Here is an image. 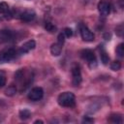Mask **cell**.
Listing matches in <instances>:
<instances>
[{
  "label": "cell",
  "instance_id": "obj_20",
  "mask_svg": "<svg viewBox=\"0 0 124 124\" xmlns=\"http://www.w3.org/2000/svg\"><path fill=\"white\" fill-rule=\"evenodd\" d=\"M110 69H111L112 71H118V70H120V69H121V63H120L119 61H117V60L111 62V64H110Z\"/></svg>",
  "mask_w": 124,
  "mask_h": 124
},
{
  "label": "cell",
  "instance_id": "obj_2",
  "mask_svg": "<svg viewBox=\"0 0 124 124\" xmlns=\"http://www.w3.org/2000/svg\"><path fill=\"white\" fill-rule=\"evenodd\" d=\"M57 103L59 106L64 108H73L76 105V97L72 92H63L57 98Z\"/></svg>",
  "mask_w": 124,
  "mask_h": 124
},
{
  "label": "cell",
  "instance_id": "obj_12",
  "mask_svg": "<svg viewBox=\"0 0 124 124\" xmlns=\"http://www.w3.org/2000/svg\"><path fill=\"white\" fill-rule=\"evenodd\" d=\"M0 15H3L6 18H10L13 16V14L9 10L8 4L5 3V2H1L0 3Z\"/></svg>",
  "mask_w": 124,
  "mask_h": 124
},
{
  "label": "cell",
  "instance_id": "obj_21",
  "mask_svg": "<svg viewBox=\"0 0 124 124\" xmlns=\"http://www.w3.org/2000/svg\"><path fill=\"white\" fill-rule=\"evenodd\" d=\"M6 84V75L4 72L0 71V88Z\"/></svg>",
  "mask_w": 124,
  "mask_h": 124
},
{
  "label": "cell",
  "instance_id": "obj_13",
  "mask_svg": "<svg viewBox=\"0 0 124 124\" xmlns=\"http://www.w3.org/2000/svg\"><path fill=\"white\" fill-rule=\"evenodd\" d=\"M62 47L63 46L60 45L59 43H54L50 46V53L53 55V56H58L61 54V51H62Z\"/></svg>",
  "mask_w": 124,
  "mask_h": 124
},
{
  "label": "cell",
  "instance_id": "obj_26",
  "mask_svg": "<svg viewBox=\"0 0 124 124\" xmlns=\"http://www.w3.org/2000/svg\"><path fill=\"white\" fill-rule=\"evenodd\" d=\"M118 4H119L120 8H123L124 7V0H118Z\"/></svg>",
  "mask_w": 124,
  "mask_h": 124
},
{
  "label": "cell",
  "instance_id": "obj_1",
  "mask_svg": "<svg viewBox=\"0 0 124 124\" xmlns=\"http://www.w3.org/2000/svg\"><path fill=\"white\" fill-rule=\"evenodd\" d=\"M33 78H34V76H33L32 72H26L24 69H20L15 74L16 80L21 86L20 90H25L29 86V84L32 83Z\"/></svg>",
  "mask_w": 124,
  "mask_h": 124
},
{
  "label": "cell",
  "instance_id": "obj_5",
  "mask_svg": "<svg viewBox=\"0 0 124 124\" xmlns=\"http://www.w3.org/2000/svg\"><path fill=\"white\" fill-rule=\"evenodd\" d=\"M71 72H72V77H73V79H72L73 85L74 86H78L81 83V80H82L79 65L77 64V63L73 64L72 69H71Z\"/></svg>",
  "mask_w": 124,
  "mask_h": 124
},
{
  "label": "cell",
  "instance_id": "obj_23",
  "mask_svg": "<svg viewBox=\"0 0 124 124\" xmlns=\"http://www.w3.org/2000/svg\"><path fill=\"white\" fill-rule=\"evenodd\" d=\"M63 34L65 35V37L70 38V37L73 36V30H72L71 28H69V27H66V28L64 29V31H63Z\"/></svg>",
  "mask_w": 124,
  "mask_h": 124
},
{
  "label": "cell",
  "instance_id": "obj_8",
  "mask_svg": "<svg viewBox=\"0 0 124 124\" xmlns=\"http://www.w3.org/2000/svg\"><path fill=\"white\" fill-rule=\"evenodd\" d=\"M110 9H111L110 3L108 0H101L98 3V11H99L100 15L103 16H108L110 13Z\"/></svg>",
  "mask_w": 124,
  "mask_h": 124
},
{
  "label": "cell",
  "instance_id": "obj_15",
  "mask_svg": "<svg viewBox=\"0 0 124 124\" xmlns=\"http://www.w3.org/2000/svg\"><path fill=\"white\" fill-rule=\"evenodd\" d=\"M108 121L111 122V123H116V124L123 122L122 116L119 113H112V114H110V116L108 117Z\"/></svg>",
  "mask_w": 124,
  "mask_h": 124
},
{
  "label": "cell",
  "instance_id": "obj_24",
  "mask_svg": "<svg viewBox=\"0 0 124 124\" xmlns=\"http://www.w3.org/2000/svg\"><path fill=\"white\" fill-rule=\"evenodd\" d=\"M64 42H65V35L63 33H60L57 37V43H59L60 45H64Z\"/></svg>",
  "mask_w": 124,
  "mask_h": 124
},
{
  "label": "cell",
  "instance_id": "obj_4",
  "mask_svg": "<svg viewBox=\"0 0 124 124\" xmlns=\"http://www.w3.org/2000/svg\"><path fill=\"white\" fill-rule=\"evenodd\" d=\"M80 56L82 59L87 61L88 66L90 68H95L97 66V59L95 56V53L91 49H83L80 51Z\"/></svg>",
  "mask_w": 124,
  "mask_h": 124
},
{
  "label": "cell",
  "instance_id": "obj_14",
  "mask_svg": "<svg viewBox=\"0 0 124 124\" xmlns=\"http://www.w3.org/2000/svg\"><path fill=\"white\" fill-rule=\"evenodd\" d=\"M100 58H101V61L104 65H107L108 64L109 62V56L108 54V52L106 51V49L103 47V46H100Z\"/></svg>",
  "mask_w": 124,
  "mask_h": 124
},
{
  "label": "cell",
  "instance_id": "obj_25",
  "mask_svg": "<svg viewBox=\"0 0 124 124\" xmlns=\"http://www.w3.org/2000/svg\"><path fill=\"white\" fill-rule=\"evenodd\" d=\"M83 122H87V123H92V122H94V119H92V118H89V117L85 116V117L83 118Z\"/></svg>",
  "mask_w": 124,
  "mask_h": 124
},
{
  "label": "cell",
  "instance_id": "obj_27",
  "mask_svg": "<svg viewBox=\"0 0 124 124\" xmlns=\"http://www.w3.org/2000/svg\"><path fill=\"white\" fill-rule=\"evenodd\" d=\"M34 123H35V124H37V123H41V124H43L44 122H43L42 120H36V121H34Z\"/></svg>",
  "mask_w": 124,
  "mask_h": 124
},
{
  "label": "cell",
  "instance_id": "obj_7",
  "mask_svg": "<svg viewBox=\"0 0 124 124\" xmlns=\"http://www.w3.org/2000/svg\"><path fill=\"white\" fill-rule=\"evenodd\" d=\"M43 96H44V90L42 87H33L27 95L28 99L31 101H34V102L41 100L43 98Z\"/></svg>",
  "mask_w": 124,
  "mask_h": 124
},
{
  "label": "cell",
  "instance_id": "obj_3",
  "mask_svg": "<svg viewBox=\"0 0 124 124\" xmlns=\"http://www.w3.org/2000/svg\"><path fill=\"white\" fill-rule=\"evenodd\" d=\"M17 55V50L13 47H7L0 51V63L10 62Z\"/></svg>",
  "mask_w": 124,
  "mask_h": 124
},
{
  "label": "cell",
  "instance_id": "obj_18",
  "mask_svg": "<svg viewBox=\"0 0 124 124\" xmlns=\"http://www.w3.org/2000/svg\"><path fill=\"white\" fill-rule=\"evenodd\" d=\"M16 87L15 85H10V86L6 89L5 94L8 95V96H14V95L16 94Z\"/></svg>",
  "mask_w": 124,
  "mask_h": 124
},
{
  "label": "cell",
  "instance_id": "obj_9",
  "mask_svg": "<svg viewBox=\"0 0 124 124\" xmlns=\"http://www.w3.org/2000/svg\"><path fill=\"white\" fill-rule=\"evenodd\" d=\"M14 39H15V34L11 30H8V29L0 30V43L1 44L13 42Z\"/></svg>",
  "mask_w": 124,
  "mask_h": 124
},
{
  "label": "cell",
  "instance_id": "obj_17",
  "mask_svg": "<svg viewBox=\"0 0 124 124\" xmlns=\"http://www.w3.org/2000/svg\"><path fill=\"white\" fill-rule=\"evenodd\" d=\"M30 116H31V112H30V110H28L26 108L21 109L19 111V117L22 120H27L28 118H30Z\"/></svg>",
  "mask_w": 124,
  "mask_h": 124
},
{
  "label": "cell",
  "instance_id": "obj_6",
  "mask_svg": "<svg viewBox=\"0 0 124 124\" xmlns=\"http://www.w3.org/2000/svg\"><path fill=\"white\" fill-rule=\"evenodd\" d=\"M79 32H80V36L81 39L85 42H92L95 39V35L94 33L84 24H80L79 26Z\"/></svg>",
  "mask_w": 124,
  "mask_h": 124
},
{
  "label": "cell",
  "instance_id": "obj_11",
  "mask_svg": "<svg viewBox=\"0 0 124 124\" xmlns=\"http://www.w3.org/2000/svg\"><path fill=\"white\" fill-rule=\"evenodd\" d=\"M36 16V14L33 10H24L20 13H18V17L25 22H30L32 20H34Z\"/></svg>",
  "mask_w": 124,
  "mask_h": 124
},
{
  "label": "cell",
  "instance_id": "obj_16",
  "mask_svg": "<svg viewBox=\"0 0 124 124\" xmlns=\"http://www.w3.org/2000/svg\"><path fill=\"white\" fill-rule=\"evenodd\" d=\"M45 28H46V30L48 31L49 33H54V32L57 30L56 26H55L53 23H51L50 21H46V22H45Z\"/></svg>",
  "mask_w": 124,
  "mask_h": 124
},
{
  "label": "cell",
  "instance_id": "obj_19",
  "mask_svg": "<svg viewBox=\"0 0 124 124\" xmlns=\"http://www.w3.org/2000/svg\"><path fill=\"white\" fill-rule=\"evenodd\" d=\"M116 54L119 57H123V54H124V44L123 43H120L116 46Z\"/></svg>",
  "mask_w": 124,
  "mask_h": 124
},
{
  "label": "cell",
  "instance_id": "obj_10",
  "mask_svg": "<svg viewBox=\"0 0 124 124\" xmlns=\"http://www.w3.org/2000/svg\"><path fill=\"white\" fill-rule=\"evenodd\" d=\"M36 46V42L34 40H29L27 42H25L17 50V54L18 55H22L25 53H28L29 51H31L32 49H34Z\"/></svg>",
  "mask_w": 124,
  "mask_h": 124
},
{
  "label": "cell",
  "instance_id": "obj_22",
  "mask_svg": "<svg viewBox=\"0 0 124 124\" xmlns=\"http://www.w3.org/2000/svg\"><path fill=\"white\" fill-rule=\"evenodd\" d=\"M123 30H124L123 24H119V25L116 26V28H115V32H116V34H117L119 37H122V36H123Z\"/></svg>",
  "mask_w": 124,
  "mask_h": 124
}]
</instances>
